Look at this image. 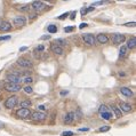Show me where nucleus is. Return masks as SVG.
Returning <instances> with one entry per match:
<instances>
[{"label": "nucleus", "instance_id": "20", "mask_svg": "<svg viewBox=\"0 0 136 136\" xmlns=\"http://www.w3.org/2000/svg\"><path fill=\"white\" fill-rule=\"evenodd\" d=\"M31 101H22L21 103H20V106H21L22 109H27V108H30L31 106Z\"/></svg>", "mask_w": 136, "mask_h": 136}, {"label": "nucleus", "instance_id": "37", "mask_svg": "<svg viewBox=\"0 0 136 136\" xmlns=\"http://www.w3.org/2000/svg\"><path fill=\"white\" fill-rule=\"evenodd\" d=\"M45 109H46L45 105H39V106H38V111H39V112H40V111H44Z\"/></svg>", "mask_w": 136, "mask_h": 136}, {"label": "nucleus", "instance_id": "15", "mask_svg": "<svg viewBox=\"0 0 136 136\" xmlns=\"http://www.w3.org/2000/svg\"><path fill=\"white\" fill-rule=\"evenodd\" d=\"M73 119H74V112H69V113H66L65 118H64V122L65 124H71L73 121Z\"/></svg>", "mask_w": 136, "mask_h": 136}, {"label": "nucleus", "instance_id": "32", "mask_svg": "<svg viewBox=\"0 0 136 136\" xmlns=\"http://www.w3.org/2000/svg\"><path fill=\"white\" fill-rule=\"evenodd\" d=\"M23 81H25L26 84H31V82H32V81H33V80H32V78H31V77H26V78L24 79Z\"/></svg>", "mask_w": 136, "mask_h": 136}, {"label": "nucleus", "instance_id": "11", "mask_svg": "<svg viewBox=\"0 0 136 136\" xmlns=\"http://www.w3.org/2000/svg\"><path fill=\"white\" fill-rule=\"evenodd\" d=\"M11 29V23H9V22H7V21H4V20H2L1 24H0V31L6 32V31H9Z\"/></svg>", "mask_w": 136, "mask_h": 136}, {"label": "nucleus", "instance_id": "13", "mask_svg": "<svg viewBox=\"0 0 136 136\" xmlns=\"http://www.w3.org/2000/svg\"><path fill=\"white\" fill-rule=\"evenodd\" d=\"M52 52L55 53L56 55H62L63 53H64V50H63L62 47H60V46H57V45L53 44V45H52Z\"/></svg>", "mask_w": 136, "mask_h": 136}, {"label": "nucleus", "instance_id": "42", "mask_svg": "<svg viewBox=\"0 0 136 136\" xmlns=\"http://www.w3.org/2000/svg\"><path fill=\"white\" fill-rule=\"evenodd\" d=\"M93 9H94V6H92V7H89L88 9H87V13H89V11H93Z\"/></svg>", "mask_w": 136, "mask_h": 136}, {"label": "nucleus", "instance_id": "9", "mask_svg": "<svg viewBox=\"0 0 136 136\" xmlns=\"http://www.w3.org/2000/svg\"><path fill=\"white\" fill-rule=\"evenodd\" d=\"M17 64L20 66H22V68H31L32 66V63L29 60H26V58H20L17 61Z\"/></svg>", "mask_w": 136, "mask_h": 136}, {"label": "nucleus", "instance_id": "23", "mask_svg": "<svg viewBox=\"0 0 136 136\" xmlns=\"http://www.w3.org/2000/svg\"><path fill=\"white\" fill-rule=\"evenodd\" d=\"M47 30L49 33H55V32L57 31V27H56V25H54V24H50V25H48Z\"/></svg>", "mask_w": 136, "mask_h": 136}, {"label": "nucleus", "instance_id": "27", "mask_svg": "<svg viewBox=\"0 0 136 136\" xmlns=\"http://www.w3.org/2000/svg\"><path fill=\"white\" fill-rule=\"evenodd\" d=\"M74 30L73 26H66V27H64V31L65 32H72Z\"/></svg>", "mask_w": 136, "mask_h": 136}, {"label": "nucleus", "instance_id": "46", "mask_svg": "<svg viewBox=\"0 0 136 136\" xmlns=\"http://www.w3.org/2000/svg\"><path fill=\"white\" fill-rule=\"evenodd\" d=\"M1 22H2V20H1V18H0V24H1Z\"/></svg>", "mask_w": 136, "mask_h": 136}, {"label": "nucleus", "instance_id": "1", "mask_svg": "<svg viewBox=\"0 0 136 136\" xmlns=\"http://www.w3.org/2000/svg\"><path fill=\"white\" fill-rule=\"evenodd\" d=\"M17 103H18V97L17 96H11L5 102V106L7 109H13L17 105Z\"/></svg>", "mask_w": 136, "mask_h": 136}, {"label": "nucleus", "instance_id": "41", "mask_svg": "<svg viewBox=\"0 0 136 136\" xmlns=\"http://www.w3.org/2000/svg\"><path fill=\"white\" fill-rule=\"evenodd\" d=\"M26 49H27V47H21L20 48V52H25Z\"/></svg>", "mask_w": 136, "mask_h": 136}, {"label": "nucleus", "instance_id": "4", "mask_svg": "<svg viewBox=\"0 0 136 136\" xmlns=\"http://www.w3.org/2000/svg\"><path fill=\"white\" fill-rule=\"evenodd\" d=\"M31 114H32V112L29 109H20V110H17V112H16V115L18 118H23V119L29 118Z\"/></svg>", "mask_w": 136, "mask_h": 136}, {"label": "nucleus", "instance_id": "19", "mask_svg": "<svg viewBox=\"0 0 136 136\" xmlns=\"http://www.w3.org/2000/svg\"><path fill=\"white\" fill-rule=\"evenodd\" d=\"M127 53H128V48L126 47V46H121L120 50H119V56L120 57H125L126 55H127Z\"/></svg>", "mask_w": 136, "mask_h": 136}, {"label": "nucleus", "instance_id": "31", "mask_svg": "<svg viewBox=\"0 0 136 136\" xmlns=\"http://www.w3.org/2000/svg\"><path fill=\"white\" fill-rule=\"evenodd\" d=\"M80 14H81V16H85L86 14H87V9H86L85 7H82V8L80 9Z\"/></svg>", "mask_w": 136, "mask_h": 136}, {"label": "nucleus", "instance_id": "39", "mask_svg": "<svg viewBox=\"0 0 136 136\" xmlns=\"http://www.w3.org/2000/svg\"><path fill=\"white\" fill-rule=\"evenodd\" d=\"M87 25H88L87 23H81V24L79 25V29H84V27H86Z\"/></svg>", "mask_w": 136, "mask_h": 136}, {"label": "nucleus", "instance_id": "2", "mask_svg": "<svg viewBox=\"0 0 136 136\" xmlns=\"http://www.w3.org/2000/svg\"><path fill=\"white\" fill-rule=\"evenodd\" d=\"M31 7L33 8V11H36V13H38V11H45L47 5H46L45 2H42V1H33L31 4Z\"/></svg>", "mask_w": 136, "mask_h": 136}, {"label": "nucleus", "instance_id": "25", "mask_svg": "<svg viewBox=\"0 0 136 136\" xmlns=\"http://www.w3.org/2000/svg\"><path fill=\"white\" fill-rule=\"evenodd\" d=\"M24 93H25V94H32V93H33V89H32L31 86H29V85L25 86V87H24Z\"/></svg>", "mask_w": 136, "mask_h": 136}, {"label": "nucleus", "instance_id": "29", "mask_svg": "<svg viewBox=\"0 0 136 136\" xmlns=\"http://www.w3.org/2000/svg\"><path fill=\"white\" fill-rule=\"evenodd\" d=\"M68 16H69V13H64V14H62L61 16H58V20H65Z\"/></svg>", "mask_w": 136, "mask_h": 136}, {"label": "nucleus", "instance_id": "17", "mask_svg": "<svg viewBox=\"0 0 136 136\" xmlns=\"http://www.w3.org/2000/svg\"><path fill=\"white\" fill-rule=\"evenodd\" d=\"M101 114V117L104 119V120H110L111 118L113 117V112L112 111H108V112H104V113H99Z\"/></svg>", "mask_w": 136, "mask_h": 136}, {"label": "nucleus", "instance_id": "28", "mask_svg": "<svg viewBox=\"0 0 136 136\" xmlns=\"http://www.w3.org/2000/svg\"><path fill=\"white\" fill-rule=\"evenodd\" d=\"M109 129H110V127H109V126H104V127H101V128H99L98 131L103 133V131H108Z\"/></svg>", "mask_w": 136, "mask_h": 136}, {"label": "nucleus", "instance_id": "22", "mask_svg": "<svg viewBox=\"0 0 136 136\" xmlns=\"http://www.w3.org/2000/svg\"><path fill=\"white\" fill-rule=\"evenodd\" d=\"M55 45H57V46H64V45H66V40H64V39H56L55 41H54Z\"/></svg>", "mask_w": 136, "mask_h": 136}, {"label": "nucleus", "instance_id": "33", "mask_svg": "<svg viewBox=\"0 0 136 136\" xmlns=\"http://www.w3.org/2000/svg\"><path fill=\"white\" fill-rule=\"evenodd\" d=\"M38 50H39V52H44V50H45V47H44L42 45H40V46H38V47L36 48V52H38Z\"/></svg>", "mask_w": 136, "mask_h": 136}, {"label": "nucleus", "instance_id": "43", "mask_svg": "<svg viewBox=\"0 0 136 136\" xmlns=\"http://www.w3.org/2000/svg\"><path fill=\"white\" fill-rule=\"evenodd\" d=\"M80 131H88V128H80Z\"/></svg>", "mask_w": 136, "mask_h": 136}, {"label": "nucleus", "instance_id": "30", "mask_svg": "<svg viewBox=\"0 0 136 136\" xmlns=\"http://www.w3.org/2000/svg\"><path fill=\"white\" fill-rule=\"evenodd\" d=\"M11 36H5V37H0V41H6V40H9L11 39Z\"/></svg>", "mask_w": 136, "mask_h": 136}, {"label": "nucleus", "instance_id": "38", "mask_svg": "<svg viewBox=\"0 0 136 136\" xmlns=\"http://www.w3.org/2000/svg\"><path fill=\"white\" fill-rule=\"evenodd\" d=\"M76 15H77V11H73V13L71 14V16H70V18H71V20H74V18H76Z\"/></svg>", "mask_w": 136, "mask_h": 136}, {"label": "nucleus", "instance_id": "40", "mask_svg": "<svg viewBox=\"0 0 136 136\" xmlns=\"http://www.w3.org/2000/svg\"><path fill=\"white\" fill-rule=\"evenodd\" d=\"M36 17H37V13H33V14L30 15V18H32V20H33V18H36Z\"/></svg>", "mask_w": 136, "mask_h": 136}, {"label": "nucleus", "instance_id": "12", "mask_svg": "<svg viewBox=\"0 0 136 136\" xmlns=\"http://www.w3.org/2000/svg\"><path fill=\"white\" fill-rule=\"evenodd\" d=\"M119 109H120V111L122 110L124 112H131V105L128 104V103H125V102H120V104H119Z\"/></svg>", "mask_w": 136, "mask_h": 136}, {"label": "nucleus", "instance_id": "34", "mask_svg": "<svg viewBox=\"0 0 136 136\" xmlns=\"http://www.w3.org/2000/svg\"><path fill=\"white\" fill-rule=\"evenodd\" d=\"M20 9H21L22 11H29V9H30V6H29V5L23 6V7H22V8H20Z\"/></svg>", "mask_w": 136, "mask_h": 136}, {"label": "nucleus", "instance_id": "21", "mask_svg": "<svg viewBox=\"0 0 136 136\" xmlns=\"http://www.w3.org/2000/svg\"><path fill=\"white\" fill-rule=\"evenodd\" d=\"M111 109V111L112 112H114V114H115V117H121V111H120V109L119 108H117V106H111L110 108Z\"/></svg>", "mask_w": 136, "mask_h": 136}, {"label": "nucleus", "instance_id": "44", "mask_svg": "<svg viewBox=\"0 0 136 136\" xmlns=\"http://www.w3.org/2000/svg\"><path fill=\"white\" fill-rule=\"evenodd\" d=\"M68 94V92H62V93H61V95H66Z\"/></svg>", "mask_w": 136, "mask_h": 136}, {"label": "nucleus", "instance_id": "26", "mask_svg": "<svg viewBox=\"0 0 136 136\" xmlns=\"http://www.w3.org/2000/svg\"><path fill=\"white\" fill-rule=\"evenodd\" d=\"M73 131H63L62 136H73Z\"/></svg>", "mask_w": 136, "mask_h": 136}, {"label": "nucleus", "instance_id": "14", "mask_svg": "<svg viewBox=\"0 0 136 136\" xmlns=\"http://www.w3.org/2000/svg\"><path fill=\"white\" fill-rule=\"evenodd\" d=\"M120 93L122 95L127 96V97H131V96H133V92H131L129 88H127V87H121V88H120Z\"/></svg>", "mask_w": 136, "mask_h": 136}, {"label": "nucleus", "instance_id": "16", "mask_svg": "<svg viewBox=\"0 0 136 136\" xmlns=\"http://www.w3.org/2000/svg\"><path fill=\"white\" fill-rule=\"evenodd\" d=\"M96 40H97L99 44H106V42L109 41V38L106 37L105 34H98L97 38H96Z\"/></svg>", "mask_w": 136, "mask_h": 136}, {"label": "nucleus", "instance_id": "35", "mask_svg": "<svg viewBox=\"0 0 136 136\" xmlns=\"http://www.w3.org/2000/svg\"><path fill=\"white\" fill-rule=\"evenodd\" d=\"M125 25L126 26H133V27H134V26L136 25V23H135V22H131V23H126Z\"/></svg>", "mask_w": 136, "mask_h": 136}, {"label": "nucleus", "instance_id": "3", "mask_svg": "<svg viewBox=\"0 0 136 136\" xmlns=\"http://www.w3.org/2000/svg\"><path fill=\"white\" fill-rule=\"evenodd\" d=\"M6 80L8 81V84H14V85H21V82L23 81V79L21 77H17V76H14V74H8Z\"/></svg>", "mask_w": 136, "mask_h": 136}, {"label": "nucleus", "instance_id": "10", "mask_svg": "<svg viewBox=\"0 0 136 136\" xmlns=\"http://www.w3.org/2000/svg\"><path fill=\"white\" fill-rule=\"evenodd\" d=\"M84 38V40L86 44H88V45H94L95 44V38L93 34H90V33H87V34H84L82 36Z\"/></svg>", "mask_w": 136, "mask_h": 136}, {"label": "nucleus", "instance_id": "36", "mask_svg": "<svg viewBox=\"0 0 136 136\" xmlns=\"http://www.w3.org/2000/svg\"><path fill=\"white\" fill-rule=\"evenodd\" d=\"M40 39H41V40H47V39H50V36H49V34H47V36H42Z\"/></svg>", "mask_w": 136, "mask_h": 136}, {"label": "nucleus", "instance_id": "18", "mask_svg": "<svg viewBox=\"0 0 136 136\" xmlns=\"http://www.w3.org/2000/svg\"><path fill=\"white\" fill-rule=\"evenodd\" d=\"M136 45V38L135 37H131L129 40H128V44H127V46L126 47L128 48V49H133V48L135 47Z\"/></svg>", "mask_w": 136, "mask_h": 136}, {"label": "nucleus", "instance_id": "5", "mask_svg": "<svg viewBox=\"0 0 136 136\" xmlns=\"http://www.w3.org/2000/svg\"><path fill=\"white\" fill-rule=\"evenodd\" d=\"M31 115H32L31 118L33 119V120H36V121H42V120H45V119H46V117H47V115L45 114L44 112H39V111L33 112Z\"/></svg>", "mask_w": 136, "mask_h": 136}, {"label": "nucleus", "instance_id": "8", "mask_svg": "<svg viewBox=\"0 0 136 136\" xmlns=\"http://www.w3.org/2000/svg\"><path fill=\"white\" fill-rule=\"evenodd\" d=\"M13 22H14V24L17 26H24L26 24V20L24 16H16Z\"/></svg>", "mask_w": 136, "mask_h": 136}, {"label": "nucleus", "instance_id": "45", "mask_svg": "<svg viewBox=\"0 0 136 136\" xmlns=\"http://www.w3.org/2000/svg\"><path fill=\"white\" fill-rule=\"evenodd\" d=\"M4 126V124H1V121H0V127H2Z\"/></svg>", "mask_w": 136, "mask_h": 136}, {"label": "nucleus", "instance_id": "7", "mask_svg": "<svg viewBox=\"0 0 136 136\" xmlns=\"http://www.w3.org/2000/svg\"><path fill=\"white\" fill-rule=\"evenodd\" d=\"M5 89L8 92H18L21 90V85H14V84H5Z\"/></svg>", "mask_w": 136, "mask_h": 136}, {"label": "nucleus", "instance_id": "6", "mask_svg": "<svg viewBox=\"0 0 136 136\" xmlns=\"http://www.w3.org/2000/svg\"><path fill=\"white\" fill-rule=\"evenodd\" d=\"M125 36L124 34H120V33H114L113 34V37H112V41H113V44H122V42L125 41Z\"/></svg>", "mask_w": 136, "mask_h": 136}, {"label": "nucleus", "instance_id": "24", "mask_svg": "<svg viewBox=\"0 0 136 136\" xmlns=\"http://www.w3.org/2000/svg\"><path fill=\"white\" fill-rule=\"evenodd\" d=\"M111 109L109 108V106H106V105H101L99 106V113H104V112H108V111H110Z\"/></svg>", "mask_w": 136, "mask_h": 136}]
</instances>
